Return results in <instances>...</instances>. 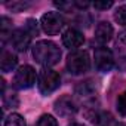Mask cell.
Instances as JSON below:
<instances>
[{
	"label": "cell",
	"mask_w": 126,
	"mask_h": 126,
	"mask_svg": "<svg viewBox=\"0 0 126 126\" xmlns=\"http://www.w3.org/2000/svg\"><path fill=\"white\" fill-rule=\"evenodd\" d=\"M33 56L45 68L58 64L61 59V49L50 40H40L33 46Z\"/></svg>",
	"instance_id": "1"
},
{
	"label": "cell",
	"mask_w": 126,
	"mask_h": 126,
	"mask_svg": "<svg viewBox=\"0 0 126 126\" xmlns=\"http://www.w3.org/2000/svg\"><path fill=\"white\" fill-rule=\"evenodd\" d=\"M61 85V77L56 71L50 68H43L37 74V86L43 95H50Z\"/></svg>",
	"instance_id": "2"
},
{
	"label": "cell",
	"mask_w": 126,
	"mask_h": 126,
	"mask_svg": "<svg viewBox=\"0 0 126 126\" xmlns=\"http://www.w3.org/2000/svg\"><path fill=\"white\" fill-rule=\"evenodd\" d=\"M67 68L71 74H83L91 68V58L86 50H74L67 56Z\"/></svg>",
	"instance_id": "3"
},
{
	"label": "cell",
	"mask_w": 126,
	"mask_h": 126,
	"mask_svg": "<svg viewBox=\"0 0 126 126\" xmlns=\"http://www.w3.org/2000/svg\"><path fill=\"white\" fill-rule=\"evenodd\" d=\"M36 79H37L36 70L31 65H22L15 71L12 83L16 89H30L36 83Z\"/></svg>",
	"instance_id": "4"
},
{
	"label": "cell",
	"mask_w": 126,
	"mask_h": 126,
	"mask_svg": "<svg viewBox=\"0 0 126 126\" xmlns=\"http://www.w3.org/2000/svg\"><path fill=\"white\" fill-rule=\"evenodd\" d=\"M94 59H95V67L98 71L101 73H108L113 65H114V56H113V52L105 47V46H99L95 49V53H94Z\"/></svg>",
	"instance_id": "5"
},
{
	"label": "cell",
	"mask_w": 126,
	"mask_h": 126,
	"mask_svg": "<svg viewBox=\"0 0 126 126\" xmlns=\"http://www.w3.org/2000/svg\"><path fill=\"white\" fill-rule=\"evenodd\" d=\"M40 25L46 34L53 36L62 30V27H64V18L58 12H46L40 19Z\"/></svg>",
	"instance_id": "6"
},
{
	"label": "cell",
	"mask_w": 126,
	"mask_h": 126,
	"mask_svg": "<svg viewBox=\"0 0 126 126\" xmlns=\"http://www.w3.org/2000/svg\"><path fill=\"white\" fill-rule=\"evenodd\" d=\"M30 42H31V34L28 33L27 28H18V30L12 31V34L9 36L11 46L19 52H24L30 46Z\"/></svg>",
	"instance_id": "7"
},
{
	"label": "cell",
	"mask_w": 126,
	"mask_h": 126,
	"mask_svg": "<svg viewBox=\"0 0 126 126\" xmlns=\"http://www.w3.org/2000/svg\"><path fill=\"white\" fill-rule=\"evenodd\" d=\"M83 42H85V36L76 28H68L62 34V43L68 49H77L83 45Z\"/></svg>",
	"instance_id": "8"
},
{
	"label": "cell",
	"mask_w": 126,
	"mask_h": 126,
	"mask_svg": "<svg viewBox=\"0 0 126 126\" xmlns=\"http://www.w3.org/2000/svg\"><path fill=\"white\" fill-rule=\"evenodd\" d=\"M113 34H114V30H113V27H111L110 22L102 21V22H99V24L96 25V28H95V39H96V42L101 43V45L108 43V42L113 39Z\"/></svg>",
	"instance_id": "9"
},
{
	"label": "cell",
	"mask_w": 126,
	"mask_h": 126,
	"mask_svg": "<svg viewBox=\"0 0 126 126\" xmlns=\"http://www.w3.org/2000/svg\"><path fill=\"white\" fill-rule=\"evenodd\" d=\"M77 110V107L74 105V102L71 101L70 96H62L55 102V111L59 116H71L74 114Z\"/></svg>",
	"instance_id": "10"
},
{
	"label": "cell",
	"mask_w": 126,
	"mask_h": 126,
	"mask_svg": "<svg viewBox=\"0 0 126 126\" xmlns=\"http://www.w3.org/2000/svg\"><path fill=\"white\" fill-rule=\"evenodd\" d=\"M18 64V58L15 53H12L11 50L3 49L2 55H0V68H2L3 73H9L12 71Z\"/></svg>",
	"instance_id": "11"
},
{
	"label": "cell",
	"mask_w": 126,
	"mask_h": 126,
	"mask_svg": "<svg viewBox=\"0 0 126 126\" xmlns=\"http://www.w3.org/2000/svg\"><path fill=\"white\" fill-rule=\"evenodd\" d=\"M5 126H27V123H25V119H24L21 114L12 113V114H9V116L6 117Z\"/></svg>",
	"instance_id": "12"
},
{
	"label": "cell",
	"mask_w": 126,
	"mask_h": 126,
	"mask_svg": "<svg viewBox=\"0 0 126 126\" xmlns=\"http://www.w3.org/2000/svg\"><path fill=\"white\" fill-rule=\"evenodd\" d=\"M76 94L80 96H92L95 94V88H94L92 82H83L80 86L76 88Z\"/></svg>",
	"instance_id": "13"
},
{
	"label": "cell",
	"mask_w": 126,
	"mask_h": 126,
	"mask_svg": "<svg viewBox=\"0 0 126 126\" xmlns=\"http://www.w3.org/2000/svg\"><path fill=\"white\" fill-rule=\"evenodd\" d=\"M114 19L120 24V25H126V5L119 6L114 12Z\"/></svg>",
	"instance_id": "14"
},
{
	"label": "cell",
	"mask_w": 126,
	"mask_h": 126,
	"mask_svg": "<svg viewBox=\"0 0 126 126\" xmlns=\"http://www.w3.org/2000/svg\"><path fill=\"white\" fill-rule=\"evenodd\" d=\"M36 126H58V123H56V119H55L53 116H50V114H43V116L39 119V122H37Z\"/></svg>",
	"instance_id": "15"
},
{
	"label": "cell",
	"mask_w": 126,
	"mask_h": 126,
	"mask_svg": "<svg viewBox=\"0 0 126 126\" xmlns=\"http://www.w3.org/2000/svg\"><path fill=\"white\" fill-rule=\"evenodd\" d=\"M116 105H117V111H119L122 116H126V91L119 95Z\"/></svg>",
	"instance_id": "16"
},
{
	"label": "cell",
	"mask_w": 126,
	"mask_h": 126,
	"mask_svg": "<svg viewBox=\"0 0 126 126\" xmlns=\"http://www.w3.org/2000/svg\"><path fill=\"white\" fill-rule=\"evenodd\" d=\"M6 6L9 9H12L14 12H22L24 9H27L30 6V3H27V2H12V3H8Z\"/></svg>",
	"instance_id": "17"
},
{
	"label": "cell",
	"mask_w": 126,
	"mask_h": 126,
	"mask_svg": "<svg viewBox=\"0 0 126 126\" xmlns=\"http://www.w3.org/2000/svg\"><path fill=\"white\" fill-rule=\"evenodd\" d=\"M3 102H5V107H18L19 99H18V96L15 94H12V96L3 95Z\"/></svg>",
	"instance_id": "18"
},
{
	"label": "cell",
	"mask_w": 126,
	"mask_h": 126,
	"mask_svg": "<svg viewBox=\"0 0 126 126\" xmlns=\"http://www.w3.org/2000/svg\"><path fill=\"white\" fill-rule=\"evenodd\" d=\"M25 28L28 30V33L31 34V36H34V34H37L39 33V28H37V22H36V19H27V24H25Z\"/></svg>",
	"instance_id": "19"
},
{
	"label": "cell",
	"mask_w": 126,
	"mask_h": 126,
	"mask_svg": "<svg viewBox=\"0 0 126 126\" xmlns=\"http://www.w3.org/2000/svg\"><path fill=\"white\" fill-rule=\"evenodd\" d=\"M113 6V2H95L94 3V8L95 9H99V11H107Z\"/></svg>",
	"instance_id": "20"
},
{
	"label": "cell",
	"mask_w": 126,
	"mask_h": 126,
	"mask_svg": "<svg viewBox=\"0 0 126 126\" xmlns=\"http://www.w3.org/2000/svg\"><path fill=\"white\" fill-rule=\"evenodd\" d=\"M74 6L79 8V9H85V8L89 6V3H88V2H83V3H82V2H74Z\"/></svg>",
	"instance_id": "21"
},
{
	"label": "cell",
	"mask_w": 126,
	"mask_h": 126,
	"mask_svg": "<svg viewBox=\"0 0 126 126\" xmlns=\"http://www.w3.org/2000/svg\"><path fill=\"white\" fill-rule=\"evenodd\" d=\"M110 126H125V125H122V123H116V122H113Z\"/></svg>",
	"instance_id": "22"
},
{
	"label": "cell",
	"mask_w": 126,
	"mask_h": 126,
	"mask_svg": "<svg viewBox=\"0 0 126 126\" xmlns=\"http://www.w3.org/2000/svg\"><path fill=\"white\" fill-rule=\"evenodd\" d=\"M70 126H83V125H80V123H73V125H70Z\"/></svg>",
	"instance_id": "23"
}]
</instances>
